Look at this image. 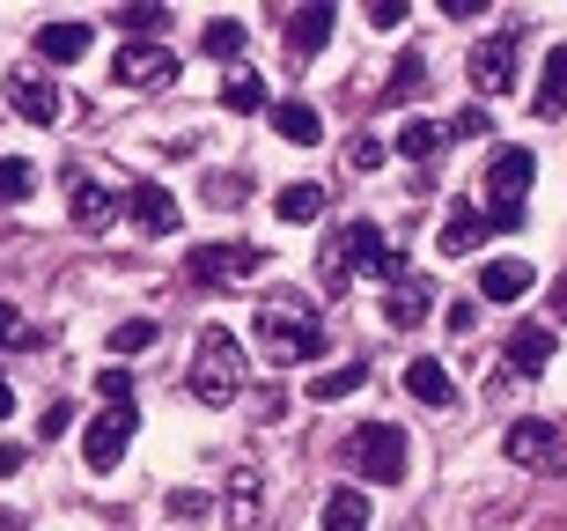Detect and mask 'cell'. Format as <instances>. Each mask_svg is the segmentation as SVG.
Wrapping results in <instances>:
<instances>
[{"instance_id": "cell-21", "label": "cell", "mask_w": 567, "mask_h": 531, "mask_svg": "<svg viewBox=\"0 0 567 531\" xmlns=\"http://www.w3.org/2000/svg\"><path fill=\"white\" fill-rule=\"evenodd\" d=\"M530 111H538V119H560V111H567V44H553V52H546V74H538Z\"/></svg>"}, {"instance_id": "cell-33", "label": "cell", "mask_w": 567, "mask_h": 531, "mask_svg": "<svg viewBox=\"0 0 567 531\" xmlns=\"http://www.w3.org/2000/svg\"><path fill=\"white\" fill-rule=\"evenodd\" d=\"M111 347H118V355H141V347H155V318H126L118 333H111Z\"/></svg>"}, {"instance_id": "cell-32", "label": "cell", "mask_w": 567, "mask_h": 531, "mask_svg": "<svg viewBox=\"0 0 567 531\" xmlns=\"http://www.w3.org/2000/svg\"><path fill=\"white\" fill-rule=\"evenodd\" d=\"M421 89H427V67L413 60V52H405V60H399V74H391V89H383V96H391V104H405V96H421Z\"/></svg>"}, {"instance_id": "cell-44", "label": "cell", "mask_w": 567, "mask_h": 531, "mask_svg": "<svg viewBox=\"0 0 567 531\" xmlns=\"http://www.w3.org/2000/svg\"><path fill=\"white\" fill-rule=\"evenodd\" d=\"M8 413H16V391H8V377H0V421H8Z\"/></svg>"}, {"instance_id": "cell-26", "label": "cell", "mask_w": 567, "mask_h": 531, "mask_svg": "<svg viewBox=\"0 0 567 531\" xmlns=\"http://www.w3.org/2000/svg\"><path fill=\"white\" fill-rule=\"evenodd\" d=\"M435 149H442V119H405L399 126V155L405 163H427Z\"/></svg>"}, {"instance_id": "cell-27", "label": "cell", "mask_w": 567, "mask_h": 531, "mask_svg": "<svg viewBox=\"0 0 567 531\" xmlns=\"http://www.w3.org/2000/svg\"><path fill=\"white\" fill-rule=\"evenodd\" d=\"M221 104L229 111H266V82H258L251 67H236V74H221Z\"/></svg>"}, {"instance_id": "cell-13", "label": "cell", "mask_w": 567, "mask_h": 531, "mask_svg": "<svg viewBox=\"0 0 567 531\" xmlns=\"http://www.w3.org/2000/svg\"><path fill=\"white\" fill-rule=\"evenodd\" d=\"M530 288H538V266H530V258H486L480 266V296L486 303H524Z\"/></svg>"}, {"instance_id": "cell-11", "label": "cell", "mask_w": 567, "mask_h": 531, "mask_svg": "<svg viewBox=\"0 0 567 531\" xmlns=\"http://www.w3.org/2000/svg\"><path fill=\"white\" fill-rule=\"evenodd\" d=\"M66 214H74L82 229H111V222H118V192L96 185L89 171H66Z\"/></svg>"}, {"instance_id": "cell-19", "label": "cell", "mask_w": 567, "mask_h": 531, "mask_svg": "<svg viewBox=\"0 0 567 531\" xmlns=\"http://www.w3.org/2000/svg\"><path fill=\"white\" fill-rule=\"evenodd\" d=\"M546 361H553V325H516L508 333V369L516 377H538Z\"/></svg>"}, {"instance_id": "cell-35", "label": "cell", "mask_w": 567, "mask_h": 531, "mask_svg": "<svg viewBox=\"0 0 567 531\" xmlns=\"http://www.w3.org/2000/svg\"><path fill=\"white\" fill-rule=\"evenodd\" d=\"M251 510H258V472L236 466V510L229 517H236V524H251Z\"/></svg>"}, {"instance_id": "cell-28", "label": "cell", "mask_w": 567, "mask_h": 531, "mask_svg": "<svg viewBox=\"0 0 567 531\" xmlns=\"http://www.w3.org/2000/svg\"><path fill=\"white\" fill-rule=\"evenodd\" d=\"M163 22H169V8H155V0H133V8H118V30H126V44H147Z\"/></svg>"}, {"instance_id": "cell-8", "label": "cell", "mask_w": 567, "mask_h": 531, "mask_svg": "<svg viewBox=\"0 0 567 531\" xmlns=\"http://www.w3.org/2000/svg\"><path fill=\"white\" fill-rule=\"evenodd\" d=\"M8 111L30 119V126H60L66 96H60V82H44L38 67H16V74H8Z\"/></svg>"}, {"instance_id": "cell-42", "label": "cell", "mask_w": 567, "mask_h": 531, "mask_svg": "<svg viewBox=\"0 0 567 531\" xmlns=\"http://www.w3.org/2000/svg\"><path fill=\"white\" fill-rule=\"evenodd\" d=\"M16 466H22V450H16V443H0V472H16Z\"/></svg>"}, {"instance_id": "cell-9", "label": "cell", "mask_w": 567, "mask_h": 531, "mask_svg": "<svg viewBox=\"0 0 567 531\" xmlns=\"http://www.w3.org/2000/svg\"><path fill=\"white\" fill-rule=\"evenodd\" d=\"M258 266H266V252H258V244H199V252L185 258L192 280H251Z\"/></svg>"}, {"instance_id": "cell-10", "label": "cell", "mask_w": 567, "mask_h": 531, "mask_svg": "<svg viewBox=\"0 0 567 531\" xmlns=\"http://www.w3.org/2000/svg\"><path fill=\"white\" fill-rule=\"evenodd\" d=\"M111 74H118L126 89H155V82L177 74V60H169L163 38H147V44H118V52H111Z\"/></svg>"}, {"instance_id": "cell-1", "label": "cell", "mask_w": 567, "mask_h": 531, "mask_svg": "<svg viewBox=\"0 0 567 531\" xmlns=\"http://www.w3.org/2000/svg\"><path fill=\"white\" fill-rule=\"evenodd\" d=\"M258 340H266L274 361H317V355H324V318H317L310 296L280 288V296L258 303Z\"/></svg>"}, {"instance_id": "cell-17", "label": "cell", "mask_w": 567, "mask_h": 531, "mask_svg": "<svg viewBox=\"0 0 567 531\" xmlns=\"http://www.w3.org/2000/svg\"><path fill=\"white\" fill-rule=\"evenodd\" d=\"M480 244H486V214H480V207H464V200H457V207L442 214V236H435V252L464 258V252H480Z\"/></svg>"}, {"instance_id": "cell-40", "label": "cell", "mask_w": 567, "mask_h": 531, "mask_svg": "<svg viewBox=\"0 0 567 531\" xmlns=\"http://www.w3.org/2000/svg\"><path fill=\"white\" fill-rule=\"evenodd\" d=\"M369 22H377V30H399V22H405V0H369Z\"/></svg>"}, {"instance_id": "cell-36", "label": "cell", "mask_w": 567, "mask_h": 531, "mask_svg": "<svg viewBox=\"0 0 567 531\" xmlns=\"http://www.w3.org/2000/svg\"><path fill=\"white\" fill-rule=\"evenodd\" d=\"M96 391H104V406H133V369H104Z\"/></svg>"}, {"instance_id": "cell-34", "label": "cell", "mask_w": 567, "mask_h": 531, "mask_svg": "<svg viewBox=\"0 0 567 531\" xmlns=\"http://www.w3.org/2000/svg\"><path fill=\"white\" fill-rule=\"evenodd\" d=\"M317 280H324L332 296L347 288V280H354V274H347V258H339V244H332V236H324V252H317Z\"/></svg>"}, {"instance_id": "cell-16", "label": "cell", "mask_w": 567, "mask_h": 531, "mask_svg": "<svg viewBox=\"0 0 567 531\" xmlns=\"http://www.w3.org/2000/svg\"><path fill=\"white\" fill-rule=\"evenodd\" d=\"M126 207H133V222H141L147 236H169L177 222H185V207H177L163 185H133V192H126Z\"/></svg>"}, {"instance_id": "cell-43", "label": "cell", "mask_w": 567, "mask_h": 531, "mask_svg": "<svg viewBox=\"0 0 567 531\" xmlns=\"http://www.w3.org/2000/svg\"><path fill=\"white\" fill-rule=\"evenodd\" d=\"M553 318L567 325V280H560V288H553Z\"/></svg>"}, {"instance_id": "cell-24", "label": "cell", "mask_w": 567, "mask_h": 531, "mask_svg": "<svg viewBox=\"0 0 567 531\" xmlns=\"http://www.w3.org/2000/svg\"><path fill=\"white\" fill-rule=\"evenodd\" d=\"M324 531H369V494L361 488L324 494Z\"/></svg>"}, {"instance_id": "cell-15", "label": "cell", "mask_w": 567, "mask_h": 531, "mask_svg": "<svg viewBox=\"0 0 567 531\" xmlns=\"http://www.w3.org/2000/svg\"><path fill=\"white\" fill-rule=\"evenodd\" d=\"M427 303H435V288H427L421 274L391 280V296H383V318L399 325V333H413V325H427Z\"/></svg>"}, {"instance_id": "cell-14", "label": "cell", "mask_w": 567, "mask_h": 531, "mask_svg": "<svg viewBox=\"0 0 567 531\" xmlns=\"http://www.w3.org/2000/svg\"><path fill=\"white\" fill-rule=\"evenodd\" d=\"M288 22V52H324V38H332V22H339V8H324V0H310V8H295V16H280Z\"/></svg>"}, {"instance_id": "cell-31", "label": "cell", "mask_w": 567, "mask_h": 531, "mask_svg": "<svg viewBox=\"0 0 567 531\" xmlns=\"http://www.w3.org/2000/svg\"><path fill=\"white\" fill-rule=\"evenodd\" d=\"M486 133H494V119H486L480 104L457 111V119H442V141H486Z\"/></svg>"}, {"instance_id": "cell-29", "label": "cell", "mask_w": 567, "mask_h": 531, "mask_svg": "<svg viewBox=\"0 0 567 531\" xmlns=\"http://www.w3.org/2000/svg\"><path fill=\"white\" fill-rule=\"evenodd\" d=\"M30 192H38V171L22 155H0V207H22Z\"/></svg>"}, {"instance_id": "cell-6", "label": "cell", "mask_w": 567, "mask_h": 531, "mask_svg": "<svg viewBox=\"0 0 567 531\" xmlns=\"http://www.w3.org/2000/svg\"><path fill=\"white\" fill-rule=\"evenodd\" d=\"M133 428H141V413H133V406H104V413L89 421V436H82L89 472H111V466H118V458L133 450Z\"/></svg>"}, {"instance_id": "cell-4", "label": "cell", "mask_w": 567, "mask_h": 531, "mask_svg": "<svg viewBox=\"0 0 567 531\" xmlns=\"http://www.w3.org/2000/svg\"><path fill=\"white\" fill-rule=\"evenodd\" d=\"M530 177H538L530 149H494V163H486V229H524Z\"/></svg>"}, {"instance_id": "cell-38", "label": "cell", "mask_w": 567, "mask_h": 531, "mask_svg": "<svg viewBox=\"0 0 567 531\" xmlns=\"http://www.w3.org/2000/svg\"><path fill=\"white\" fill-rule=\"evenodd\" d=\"M207 510H214V502H207V494H192V488H177V494H169V517H185V524H199Z\"/></svg>"}, {"instance_id": "cell-20", "label": "cell", "mask_w": 567, "mask_h": 531, "mask_svg": "<svg viewBox=\"0 0 567 531\" xmlns=\"http://www.w3.org/2000/svg\"><path fill=\"white\" fill-rule=\"evenodd\" d=\"M274 133L295 141V149H317V141H324V119H317L302 96H288V104H274Z\"/></svg>"}, {"instance_id": "cell-5", "label": "cell", "mask_w": 567, "mask_h": 531, "mask_svg": "<svg viewBox=\"0 0 567 531\" xmlns=\"http://www.w3.org/2000/svg\"><path fill=\"white\" fill-rule=\"evenodd\" d=\"M339 258H347V274H383V280H405V258L383 244L377 222H347V229H332Z\"/></svg>"}, {"instance_id": "cell-37", "label": "cell", "mask_w": 567, "mask_h": 531, "mask_svg": "<svg viewBox=\"0 0 567 531\" xmlns=\"http://www.w3.org/2000/svg\"><path fill=\"white\" fill-rule=\"evenodd\" d=\"M66 428H74V406H66V399H52V406H44V421H38V436H44V443H60Z\"/></svg>"}, {"instance_id": "cell-41", "label": "cell", "mask_w": 567, "mask_h": 531, "mask_svg": "<svg viewBox=\"0 0 567 531\" xmlns=\"http://www.w3.org/2000/svg\"><path fill=\"white\" fill-rule=\"evenodd\" d=\"M347 163H354V171H377V163H383V141H369V133H361L354 149H347Z\"/></svg>"}, {"instance_id": "cell-3", "label": "cell", "mask_w": 567, "mask_h": 531, "mask_svg": "<svg viewBox=\"0 0 567 531\" xmlns=\"http://www.w3.org/2000/svg\"><path fill=\"white\" fill-rule=\"evenodd\" d=\"M347 466H354V480L399 488L405 466H413V443H405V428H399V421H361L354 436H347Z\"/></svg>"}, {"instance_id": "cell-7", "label": "cell", "mask_w": 567, "mask_h": 531, "mask_svg": "<svg viewBox=\"0 0 567 531\" xmlns=\"http://www.w3.org/2000/svg\"><path fill=\"white\" fill-rule=\"evenodd\" d=\"M502 450L516 458V466L567 472V428H553V421H516V428L502 436Z\"/></svg>"}, {"instance_id": "cell-2", "label": "cell", "mask_w": 567, "mask_h": 531, "mask_svg": "<svg viewBox=\"0 0 567 531\" xmlns=\"http://www.w3.org/2000/svg\"><path fill=\"white\" fill-rule=\"evenodd\" d=\"M236 391H244V340L229 325H199V340H192V399L229 406Z\"/></svg>"}, {"instance_id": "cell-30", "label": "cell", "mask_w": 567, "mask_h": 531, "mask_svg": "<svg viewBox=\"0 0 567 531\" xmlns=\"http://www.w3.org/2000/svg\"><path fill=\"white\" fill-rule=\"evenodd\" d=\"M199 44H207L214 60H236V52H244V22H229V16L207 22V30H199Z\"/></svg>"}, {"instance_id": "cell-25", "label": "cell", "mask_w": 567, "mask_h": 531, "mask_svg": "<svg viewBox=\"0 0 567 531\" xmlns=\"http://www.w3.org/2000/svg\"><path fill=\"white\" fill-rule=\"evenodd\" d=\"M361 384H369V361H347V369H324V377H310V399L332 406V399H347V391H361Z\"/></svg>"}, {"instance_id": "cell-12", "label": "cell", "mask_w": 567, "mask_h": 531, "mask_svg": "<svg viewBox=\"0 0 567 531\" xmlns=\"http://www.w3.org/2000/svg\"><path fill=\"white\" fill-rule=\"evenodd\" d=\"M472 89L480 96H508L516 89V38H486L472 52Z\"/></svg>"}, {"instance_id": "cell-23", "label": "cell", "mask_w": 567, "mask_h": 531, "mask_svg": "<svg viewBox=\"0 0 567 531\" xmlns=\"http://www.w3.org/2000/svg\"><path fill=\"white\" fill-rule=\"evenodd\" d=\"M274 214H280V222H317V214H324V185H310V177L280 185L274 192Z\"/></svg>"}, {"instance_id": "cell-22", "label": "cell", "mask_w": 567, "mask_h": 531, "mask_svg": "<svg viewBox=\"0 0 567 531\" xmlns=\"http://www.w3.org/2000/svg\"><path fill=\"white\" fill-rule=\"evenodd\" d=\"M405 391H413L421 406H450V399H457V384H450L442 361H405Z\"/></svg>"}, {"instance_id": "cell-39", "label": "cell", "mask_w": 567, "mask_h": 531, "mask_svg": "<svg viewBox=\"0 0 567 531\" xmlns=\"http://www.w3.org/2000/svg\"><path fill=\"white\" fill-rule=\"evenodd\" d=\"M8 340H30V325H22V310H16V303H0V347H8Z\"/></svg>"}, {"instance_id": "cell-18", "label": "cell", "mask_w": 567, "mask_h": 531, "mask_svg": "<svg viewBox=\"0 0 567 531\" xmlns=\"http://www.w3.org/2000/svg\"><path fill=\"white\" fill-rule=\"evenodd\" d=\"M89 44H96V30H89V22H44V30H38V60L74 67V60L89 52Z\"/></svg>"}]
</instances>
